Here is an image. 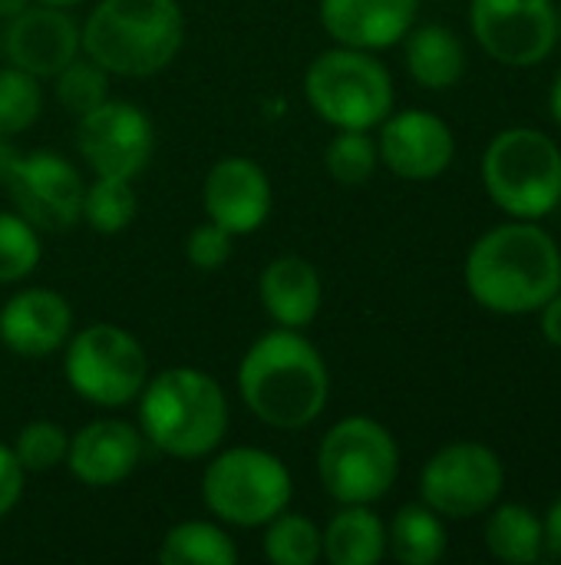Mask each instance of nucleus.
Masks as SVG:
<instances>
[{
  "instance_id": "29",
  "label": "nucleus",
  "mask_w": 561,
  "mask_h": 565,
  "mask_svg": "<svg viewBox=\"0 0 561 565\" xmlns=\"http://www.w3.org/2000/svg\"><path fill=\"white\" fill-rule=\"evenodd\" d=\"M380 162L377 142L367 136V129H337V136L324 149V166L331 179L341 185H360L374 175Z\"/></svg>"
},
{
  "instance_id": "18",
  "label": "nucleus",
  "mask_w": 561,
  "mask_h": 565,
  "mask_svg": "<svg viewBox=\"0 0 561 565\" xmlns=\"http://www.w3.org/2000/svg\"><path fill=\"white\" fill-rule=\"evenodd\" d=\"M73 311L50 288H26L0 308V341L20 358H50L69 338Z\"/></svg>"
},
{
  "instance_id": "39",
  "label": "nucleus",
  "mask_w": 561,
  "mask_h": 565,
  "mask_svg": "<svg viewBox=\"0 0 561 565\" xmlns=\"http://www.w3.org/2000/svg\"><path fill=\"white\" fill-rule=\"evenodd\" d=\"M13 156H17V152L0 139V179H3V172H7V166H10V159H13Z\"/></svg>"
},
{
  "instance_id": "6",
  "label": "nucleus",
  "mask_w": 561,
  "mask_h": 565,
  "mask_svg": "<svg viewBox=\"0 0 561 565\" xmlns=\"http://www.w3.org/2000/svg\"><path fill=\"white\" fill-rule=\"evenodd\" d=\"M400 473L393 434L370 417H344L317 450V477L341 507H370L390 493Z\"/></svg>"
},
{
  "instance_id": "15",
  "label": "nucleus",
  "mask_w": 561,
  "mask_h": 565,
  "mask_svg": "<svg viewBox=\"0 0 561 565\" xmlns=\"http://www.w3.org/2000/svg\"><path fill=\"white\" fill-rule=\"evenodd\" d=\"M0 50L10 66L30 76H56L69 60L79 56L83 36L76 20L63 7H26L7 20Z\"/></svg>"
},
{
  "instance_id": "11",
  "label": "nucleus",
  "mask_w": 561,
  "mask_h": 565,
  "mask_svg": "<svg viewBox=\"0 0 561 565\" xmlns=\"http://www.w3.org/2000/svg\"><path fill=\"white\" fill-rule=\"evenodd\" d=\"M470 23L479 46L503 66H539L559 46L555 0H473Z\"/></svg>"
},
{
  "instance_id": "19",
  "label": "nucleus",
  "mask_w": 561,
  "mask_h": 565,
  "mask_svg": "<svg viewBox=\"0 0 561 565\" xmlns=\"http://www.w3.org/2000/svg\"><path fill=\"white\" fill-rule=\"evenodd\" d=\"M142 457V437L126 420H93L69 437L66 467L86 487L122 483Z\"/></svg>"
},
{
  "instance_id": "8",
  "label": "nucleus",
  "mask_w": 561,
  "mask_h": 565,
  "mask_svg": "<svg viewBox=\"0 0 561 565\" xmlns=\"http://www.w3.org/2000/svg\"><path fill=\"white\" fill-rule=\"evenodd\" d=\"M291 473L288 467L258 447H235L218 454L202 477L205 507L231 526H265L291 503Z\"/></svg>"
},
{
  "instance_id": "23",
  "label": "nucleus",
  "mask_w": 561,
  "mask_h": 565,
  "mask_svg": "<svg viewBox=\"0 0 561 565\" xmlns=\"http://www.w3.org/2000/svg\"><path fill=\"white\" fill-rule=\"evenodd\" d=\"M387 546L393 559L403 565H433L446 553V526L443 516L427 503H410L397 510L387 530Z\"/></svg>"
},
{
  "instance_id": "33",
  "label": "nucleus",
  "mask_w": 561,
  "mask_h": 565,
  "mask_svg": "<svg viewBox=\"0 0 561 565\" xmlns=\"http://www.w3.org/2000/svg\"><path fill=\"white\" fill-rule=\"evenodd\" d=\"M231 232H225L222 225L215 222H205L198 228H192L188 242H185V255L195 268L202 271H212V268H222L228 258H231Z\"/></svg>"
},
{
  "instance_id": "13",
  "label": "nucleus",
  "mask_w": 561,
  "mask_h": 565,
  "mask_svg": "<svg viewBox=\"0 0 561 565\" xmlns=\"http://www.w3.org/2000/svg\"><path fill=\"white\" fill-rule=\"evenodd\" d=\"M76 146L96 175L136 179L155 152L152 119L122 99H106L93 113L79 116Z\"/></svg>"
},
{
  "instance_id": "35",
  "label": "nucleus",
  "mask_w": 561,
  "mask_h": 565,
  "mask_svg": "<svg viewBox=\"0 0 561 565\" xmlns=\"http://www.w3.org/2000/svg\"><path fill=\"white\" fill-rule=\"evenodd\" d=\"M542 334L552 348L561 351V291L542 305Z\"/></svg>"
},
{
  "instance_id": "31",
  "label": "nucleus",
  "mask_w": 561,
  "mask_h": 565,
  "mask_svg": "<svg viewBox=\"0 0 561 565\" xmlns=\"http://www.w3.org/2000/svg\"><path fill=\"white\" fill-rule=\"evenodd\" d=\"M109 83H106V70L99 63L86 60H69L60 73H56V96L63 103L66 113H73L76 119L93 113L99 103H106Z\"/></svg>"
},
{
  "instance_id": "4",
  "label": "nucleus",
  "mask_w": 561,
  "mask_h": 565,
  "mask_svg": "<svg viewBox=\"0 0 561 565\" xmlns=\"http://www.w3.org/2000/svg\"><path fill=\"white\" fill-rule=\"evenodd\" d=\"M139 434L175 460L215 454L228 430V404L218 381L195 367H169L139 394Z\"/></svg>"
},
{
  "instance_id": "41",
  "label": "nucleus",
  "mask_w": 561,
  "mask_h": 565,
  "mask_svg": "<svg viewBox=\"0 0 561 565\" xmlns=\"http://www.w3.org/2000/svg\"><path fill=\"white\" fill-rule=\"evenodd\" d=\"M555 20H559V43H561V3H555Z\"/></svg>"
},
{
  "instance_id": "20",
  "label": "nucleus",
  "mask_w": 561,
  "mask_h": 565,
  "mask_svg": "<svg viewBox=\"0 0 561 565\" xmlns=\"http://www.w3.org/2000/svg\"><path fill=\"white\" fill-rule=\"evenodd\" d=\"M258 295H261L265 311L281 328H294V331L308 328L317 318L321 298H324L321 271L298 255L274 258L258 278Z\"/></svg>"
},
{
  "instance_id": "37",
  "label": "nucleus",
  "mask_w": 561,
  "mask_h": 565,
  "mask_svg": "<svg viewBox=\"0 0 561 565\" xmlns=\"http://www.w3.org/2000/svg\"><path fill=\"white\" fill-rule=\"evenodd\" d=\"M549 109H552V119L559 122L561 129V73L555 76V83H552V96H549Z\"/></svg>"
},
{
  "instance_id": "21",
  "label": "nucleus",
  "mask_w": 561,
  "mask_h": 565,
  "mask_svg": "<svg viewBox=\"0 0 561 565\" xmlns=\"http://www.w3.org/2000/svg\"><path fill=\"white\" fill-rule=\"evenodd\" d=\"M407 70L423 89H450L466 73V46L456 30L443 23H427L407 36Z\"/></svg>"
},
{
  "instance_id": "10",
  "label": "nucleus",
  "mask_w": 561,
  "mask_h": 565,
  "mask_svg": "<svg viewBox=\"0 0 561 565\" xmlns=\"http://www.w3.org/2000/svg\"><path fill=\"white\" fill-rule=\"evenodd\" d=\"M506 487L503 460L493 447L463 440L433 454L420 473L423 503L443 520H473L489 513Z\"/></svg>"
},
{
  "instance_id": "27",
  "label": "nucleus",
  "mask_w": 561,
  "mask_h": 565,
  "mask_svg": "<svg viewBox=\"0 0 561 565\" xmlns=\"http://www.w3.org/2000/svg\"><path fill=\"white\" fill-rule=\"evenodd\" d=\"M265 556L274 565H314L321 553V530L301 513H278L265 523Z\"/></svg>"
},
{
  "instance_id": "38",
  "label": "nucleus",
  "mask_w": 561,
  "mask_h": 565,
  "mask_svg": "<svg viewBox=\"0 0 561 565\" xmlns=\"http://www.w3.org/2000/svg\"><path fill=\"white\" fill-rule=\"evenodd\" d=\"M30 3L26 0H0V17L3 20H10V17H17L20 10H26Z\"/></svg>"
},
{
  "instance_id": "1",
  "label": "nucleus",
  "mask_w": 561,
  "mask_h": 565,
  "mask_svg": "<svg viewBox=\"0 0 561 565\" xmlns=\"http://www.w3.org/2000/svg\"><path fill=\"white\" fill-rule=\"evenodd\" d=\"M466 288L493 315H532L561 291V248L536 222L489 228L466 255Z\"/></svg>"
},
{
  "instance_id": "40",
  "label": "nucleus",
  "mask_w": 561,
  "mask_h": 565,
  "mask_svg": "<svg viewBox=\"0 0 561 565\" xmlns=\"http://www.w3.org/2000/svg\"><path fill=\"white\" fill-rule=\"evenodd\" d=\"M40 3H46V7H76V3H83V0H40Z\"/></svg>"
},
{
  "instance_id": "12",
  "label": "nucleus",
  "mask_w": 561,
  "mask_h": 565,
  "mask_svg": "<svg viewBox=\"0 0 561 565\" xmlns=\"http://www.w3.org/2000/svg\"><path fill=\"white\" fill-rule=\"evenodd\" d=\"M23 215L36 232H66L83 215V179L56 152L13 156L0 179Z\"/></svg>"
},
{
  "instance_id": "16",
  "label": "nucleus",
  "mask_w": 561,
  "mask_h": 565,
  "mask_svg": "<svg viewBox=\"0 0 561 565\" xmlns=\"http://www.w3.org/2000/svg\"><path fill=\"white\" fill-rule=\"evenodd\" d=\"M202 205L208 222L231 235H251L271 212V182L255 159L228 156L215 162L202 185Z\"/></svg>"
},
{
  "instance_id": "28",
  "label": "nucleus",
  "mask_w": 561,
  "mask_h": 565,
  "mask_svg": "<svg viewBox=\"0 0 561 565\" xmlns=\"http://www.w3.org/2000/svg\"><path fill=\"white\" fill-rule=\"evenodd\" d=\"M43 109V93L36 76L3 66L0 70V139L26 132Z\"/></svg>"
},
{
  "instance_id": "17",
  "label": "nucleus",
  "mask_w": 561,
  "mask_h": 565,
  "mask_svg": "<svg viewBox=\"0 0 561 565\" xmlns=\"http://www.w3.org/2000/svg\"><path fill=\"white\" fill-rule=\"evenodd\" d=\"M420 0H321V23L354 50H387L400 43L417 20Z\"/></svg>"
},
{
  "instance_id": "26",
  "label": "nucleus",
  "mask_w": 561,
  "mask_h": 565,
  "mask_svg": "<svg viewBox=\"0 0 561 565\" xmlns=\"http://www.w3.org/2000/svg\"><path fill=\"white\" fill-rule=\"evenodd\" d=\"M136 192L132 179L96 175V182L83 192V218L99 235H116L136 218Z\"/></svg>"
},
{
  "instance_id": "36",
  "label": "nucleus",
  "mask_w": 561,
  "mask_h": 565,
  "mask_svg": "<svg viewBox=\"0 0 561 565\" xmlns=\"http://www.w3.org/2000/svg\"><path fill=\"white\" fill-rule=\"evenodd\" d=\"M542 530H546V550H549L555 559H561V497L552 503V510L546 513Z\"/></svg>"
},
{
  "instance_id": "25",
  "label": "nucleus",
  "mask_w": 561,
  "mask_h": 565,
  "mask_svg": "<svg viewBox=\"0 0 561 565\" xmlns=\"http://www.w3.org/2000/svg\"><path fill=\"white\" fill-rule=\"evenodd\" d=\"M159 559L165 565H231L238 563V550L215 523L188 520L165 533Z\"/></svg>"
},
{
  "instance_id": "34",
  "label": "nucleus",
  "mask_w": 561,
  "mask_h": 565,
  "mask_svg": "<svg viewBox=\"0 0 561 565\" xmlns=\"http://www.w3.org/2000/svg\"><path fill=\"white\" fill-rule=\"evenodd\" d=\"M23 477H26V470L20 467L13 447H3V444H0V520L20 503Z\"/></svg>"
},
{
  "instance_id": "7",
  "label": "nucleus",
  "mask_w": 561,
  "mask_h": 565,
  "mask_svg": "<svg viewBox=\"0 0 561 565\" xmlns=\"http://www.w3.org/2000/svg\"><path fill=\"white\" fill-rule=\"evenodd\" d=\"M311 109L334 129H374L393 113V79L387 66L354 46L321 53L304 76Z\"/></svg>"
},
{
  "instance_id": "2",
  "label": "nucleus",
  "mask_w": 561,
  "mask_h": 565,
  "mask_svg": "<svg viewBox=\"0 0 561 565\" xmlns=\"http://www.w3.org/2000/svg\"><path fill=\"white\" fill-rule=\"evenodd\" d=\"M245 407L268 427L301 430L321 417L331 377L321 351L294 328L261 334L238 364Z\"/></svg>"
},
{
  "instance_id": "5",
  "label": "nucleus",
  "mask_w": 561,
  "mask_h": 565,
  "mask_svg": "<svg viewBox=\"0 0 561 565\" xmlns=\"http://www.w3.org/2000/svg\"><path fill=\"white\" fill-rule=\"evenodd\" d=\"M479 169L489 199L513 218L539 222L561 202V149L542 129H503Z\"/></svg>"
},
{
  "instance_id": "9",
  "label": "nucleus",
  "mask_w": 561,
  "mask_h": 565,
  "mask_svg": "<svg viewBox=\"0 0 561 565\" xmlns=\"http://www.w3.org/2000/svg\"><path fill=\"white\" fill-rule=\"evenodd\" d=\"M63 371L73 394L96 407H126L149 381L142 344L116 324L83 328L66 348Z\"/></svg>"
},
{
  "instance_id": "24",
  "label": "nucleus",
  "mask_w": 561,
  "mask_h": 565,
  "mask_svg": "<svg viewBox=\"0 0 561 565\" xmlns=\"http://www.w3.org/2000/svg\"><path fill=\"white\" fill-rule=\"evenodd\" d=\"M486 550L503 563H539L546 550V530L539 513L522 503L496 507L486 523Z\"/></svg>"
},
{
  "instance_id": "22",
  "label": "nucleus",
  "mask_w": 561,
  "mask_h": 565,
  "mask_svg": "<svg viewBox=\"0 0 561 565\" xmlns=\"http://www.w3.org/2000/svg\"><path fill=\"white\" fill-rule=\"evenodd\" d=\"M321 553L334 565H377L387 553V530L367 507H344L321 533Z\"/></svg>"
},
{
  "instance_id": "3",
  "label": "nucleus",
  "mask_w": 561,
  "mask_h": 565,
  "mask_svg": "<svg viewBox=\"0 0 561 565\" xmlns=\"http://www.w3.org/2000/svg\"><path fill=\"white\" fill-rule=\"evenodd\" d=\"M93 63L116 76H155L185 43L179 0H99L79 30Z\"/></svg>"
},
{
  "instance_id": "32",
  "label": "nucleus",
  "mask_w": 561,
  "mask_h": 565,
  "mask_svg": "<svg viewBox=\"0 0 561 565\" xmlns=\"http://www.w3.org/2000/svg\"><path fill=\"white\" fill-rule=\"evenodd\" d=\"M66 450H69L66 430L60 424H50V420L26 424L13 444L20 467L30 473H43V470H53L56 463H66Z\"/></svg>"
},
{
  "instance_id": "14",
  "label": "nucleus",
  "mask_w": 561,
  "mask_h": 565,
  "mask_svg": "<svg viewBox=\"0 0 561 565\" xmlns=\"http://www.w3.org/2000/svg\"><path fill=\"white\" fill-rule=\"evenodd\" d=\"M377 152L393 175L407 182H430L450 169L456 156V139L436 113L403 109L390 113L380 122Z\"/></svg>"
},
{
  "instance_id": "30",
  "label": "nucleus",
  "mask_w": 561,
  "mask_h": 565,
  "mask_svg": "<svg viewBox=\"0 0 561 565\" xmlns=\"http://www.w3.org/2000/svg\"><path fill=\"white\" fill-rule=\"evenodd\" d=\"M36 265H40L36 228L17 212H0V285L23 281Z\"/></svg>"
}]
</instances>
